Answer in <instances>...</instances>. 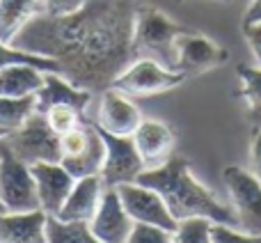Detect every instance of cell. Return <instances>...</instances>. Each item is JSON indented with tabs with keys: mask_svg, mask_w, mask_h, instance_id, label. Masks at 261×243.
<instances>
[{
	"mask_svg": "<svg viewBox=\"0 0 261 243\" xmlns=\"http://www.w3.org/2000/svg\"><path fill=\"white\" fill-rule=\"evenodd\" d=\"M101 138L106 144V158L103 167H101V179L106 186H119V184H130L140 177L144 170V163L138 154L133 138L130 135H113L101 131Z\"/></svg>",
	"mask_w": 261,
	"mask_h": 243,
	"instance_id": "30bf717a",
	"label": "cell"
},
{
	"mask_svg": "<svg viewBox=\"0 0 261 243\" xmlns=\"http://www.w3.org/2000/svg\"><path fill=\"white\" fill-rule=\"evenodd\" d=\"M142 119H144L142 113L133 104L130 96L115 90V87L103 90L99 101V110H96V124H94L96 129L113 135H133Z\"/></svg>",
	"mask_w": 261,
	"mask_h": 243,
	"instance_id": "4fadbf2b",
	"label": "cell"
},
{
	"mask_svg": "<svg viewBox=\"0 0 261 243\" xmlns=\"http://www.w3.org/2000/svg\"><path fill=\"white\" fill-rule=\"evenodd\" d=\"M229 60V51L206 35L188 30L174 41V69L181 74H204Z\"/></svg>",
	"mask_w": 261,
	"mask_h": 243,
	"instance_id": "9c48e42d",
	"label": "cell"
},
{
	"mask_svg": "<svg viewBox=\"0 0 261 243\" xmlns=\"http://www.w3.org/2000/svg\"><path fill=\"white\" fill-rule=\"evenodd\" d=\"M122 198L124 209L128 211V216L135 223H144V225H153V227H163L167 232H174L179 221L170 213L165 200L161 198V193H156L153 188L138 181L130 184H119L115 186Z\"/></svg>",
	"mask_w": 261,
	"mask_h": 243,
	"instance_id": "ba28073f",
	"label": "cell"
},
{
	"mask_svg": "<svg viewBox=\"0 0 261 243\" xmlns=\"http://www.w3.org/2000/svg\"><path fill=\"white\" fill-rule=\"evenodd\" d=\"M7 135H9L7 131H5V129H0V140H3V138H7Z\"/></svg>",
	"mask_w": 261,
	"mask_h": 243,
	"instance_id": "d6a6232c",
	"label": "cell"
},
{
	"mask_svg": "<svg viewBox=\"0 0 261 243\" xmlns=\"http://www.w3.org/2000/svg\"><path fill=\"white\" fill-rule=\"evenodd\" d=\"M241 96L248 104V117L254 129H261V67H239Z\"/></svg>",
	"mask_w": 261,
	"mask_h": 243,
	"instance_id": "7402d4cb",
	"label": "cell"
},
{
	"mask_svg": "<svg viewBox=\"0 0 261 243\" xmlns=\"http://www.w3.org/2000/svg\"><path fill=\"white\" fill-rule=\"evenodd\" d=\"M46 221L41 209L0 213V243H46Z\"/></svg>",
	"mask_w": 261,
	"mask_h": 243,
	"instance_id": "e0dca14e",
	"label": "cell"
},
{
	"mask_svg": "<svg viewBox=\"0 0 261 243\" xmlns=\"http://www.w3.org/2000/svg\"><path fill=\"white\" fill-rule=\"evenodd\" d=\"M133 0H87L69 16L37 14L14 37L16 48L55 60L83 90H108L135 58Z\"/></svg>",
	"mask_w": 261,
	"mask_h": 243,
	"instance_id": "6da1fadb",
	"label": "cell"
},
{
	"mask_svg": "<svg viewBox=\"0 0 261 243\" xmlns=\"http://www.w3.org/2000/svg\"><path fill=\"white\" fill-rule=\"evenodd\" d=\"M222 181L236 216V227L248 234H261V181L241 165H227Z\"/></svg>",
	"mask_w": 261,
	"mask_h": 243,
	"instance_id": "8992f818",
	"label": "cell"
},
{
	"mask_svg": "<svg viewBox=\"0 0 261 243\" xmlns=\"http://www.w3.org/2000/svg\"><path fill=\"white\" fill-rule=\"evenodd\" d=\"M39 14V0H0V41L12 44L30 18Z\"/></svg>",
	"mask_w": 261,
	"mask_h": 243,
	"instance_id": "d6986e66",
	"label": "cell"
},
{
	"mask_svg": "<svg viewBox=\"0 0 261 243\" xmlns=\"http://www.w3.org/2000/svg\"><path fill=\"white\" fill-rule=\"evenodd\" d=\"M32 113H37V99L32 96H3L0 94V129L7 133L21 129Z\"/></svg>",
	"mask_w": 261,
	"mask_h": 243,
	"instance_id": "44dd1931",
	"label": "cell"
},
{
	"mask_svg": "<svg viewBox=\"0 0 261 243\" xmlns=\"http://www.w3.org/2000/svg\"><path fill=\"white\" fill-rule=\"evenodd\" d=\"M243 35L248 39V46L252 51L257 67H261V23H252V26H243Z\"/></svg>",
	"mask_w": 261,
	"mask_h": 243,
	"instance_id": "f546056e",
	"label": "cell"
},
{
	"mask_svg": "<svg viewBox=\"0 0 261 243\" xmlns=\"http://www.w3.org/2000/svg\"><path fill=\"white\" fill-rule=\"evenodd\" d=\"M12 64H30V67H37L41 71H60V64L55 60L16 48L14 44H7V41H0V69L12 67Z\"/></svg>",
	"mask_w": 261,
	"mask_h": 243,
	"instance_id": "cb8c5ba5",
	"label": "cell"
},
{
	"mask_svg": "<svg viewBox=\"0 0 261 243\" xmlns=\"http://www.w3.org/2000/svg\"><path fill=\"white\" fill-rule=\"evenodd\" d=\"M135 181L161 193V198L165 200L167 209L176 221L206 218L211 223L236 225L231 207L218 200V195L193 175L190 161L184 156L172 154L163 165L142 170Z\"/></svg>",
	"mask_w": 261,
	"mask_h": 243,
	"instance_id": "7a4b0ae2",
	"label": "cell"
},
{
	"mask_svg": "<svg viewBox=\"0 0 261 243\" xmlns=\"http://www.w3.org/2000/svg\"><path fill=\"white\" fill-rule=\"evenodd\" d=\"M126 243H172V232L163 230V227L135 223Z\"/></svg>",
	"mask_w": 261,
	"mask_h": 243,
	"instance_id": "83f0119b",
	"label": "cell"
},
{
	"mask_svg": "<svg viewBox=\"0 0 261 243\" xmlns=\"http://www.w3.org/2000/svg\"><path fill=\"white\" fill-rule=\"evenodd\" d=\"M87 225H90V232L101 243H126L130 232H133L135 221L124 209L117 188L115 186H106L99 209H96L94 218Z\"/></svg>",
	"mask_w": 261,
	"mask_h": 243,
	"instance_id": "8fae6325",
	"label": "cell"
},
{
	"mask_svg": "<svg viewBox=\"0 0 261 243\" xmlns=\"http://www.w3.org/2000/svg\"><path fill=\"white\" fill-rule=\"evenodd\" d=\"M213 223L206 218H186L179 221L176 230L172 232V243H213L211 239Z\"/></svg>",
	"mask_w": 261,
	"mask_h": 243,
	"instance_id": "d4e9b609",
	"label": "cell"
},
{
	"mask_svg": "<svg viewBox=\"0 0 261 243\" xmlns=\"http://www.w3.org/2000/svg\"><path fill=\"white\" fill-rule=\"evenodd\" d=\"M252 23H261V0H252L243 14V26H252Z\"/></svg>",
	"mask_w": 261,
	"mask_h": 243,
	"instance_id": "1f68e13d",
	"label": "cell"
},
{
	"mask_svg": "<svg viewBox=\"0 0 261 243\" xmlns=\"http://www.w3.org/2000/svg\"><path fill=\"white\" fill-rule=\"evenodd\" d=\"M0 202L7 213H23L39 209L37 184L30 165L14 156L5 138L0 140Z\"/></svg>",
	"mask_w": 261,
	"mask_h": 243,
	"instance_id": "277c9868",
	"label": "cell"
},
{
	"mask_svg": "<svg viewBox=\"0 0 261 243\" xmlns=\"http://www.w3.org/2000/svg\"><path fill=\"white\" fill-rule=\"evenodd\" d=\"M46 243H101L90 232L87 223H62L48 216L46 221Z\"/></svg>",
	"mask_w": 261,
	"mask_h": 243,
	"instance_id": "603a6c76",
	"label": "cell"
},
{
	"mask_svg": "<svg viewBox=\"0 0 261 243\" xmlns=\"http://www.w3.org/2000/svg\"><path fill=\"white\" fill-rule=\"evenodd\" d=\"M211 239L213 243H261V234H248V232L239 230L236 225L213 223Z\"/></svg>",
	"mask_w": 261,
	"mask_h": 243,
	"instance_id": "4316f807",
	"label": "cell"
},
{
	"mask_svg": "<svg viewBox=\"0 0 261 243\" xmlns=\"http://www.w3.org/2000/svg\"><path fill=\"white\" fill-rule=\"evenodd\" d=\"M190 28L174 23L158 7H138L135 9V30L133 46L135 55L147 53L144 58H153L165 67L174 69V41Z\"/></svg>",
	"mask_w": 261,
	"mask_h": 243,
	"instance_id": "3957f363",
	"label": "cell"
},
{
	"mask_svg": "<svg viewBox=\"0 0 261 243\" xmlns=\"http://www.w3.org/2000/svg\"><path fill=\"white\" fill-rule=\"evenodd\" d=\"M37 99V113L44 115L53 106H71L81 115H85L87 106L92 101V92L83 90V87L73 85L69 78H64L60 71H46L44 74V85L35 94Z\"/></svg>",
	"mask_w": 261,
	"mask_h": 243,
	"instance_id": "2e32d148",
	"label": "cell"
},
{
	"mask_svg": "<svg viewBox=\"0 0 261 243\" xmlns=\"http://www.w3.org/2000/svg\"><path fill=\"white\" fill-rule=\"evenodd\" d=\"M87 0H39V14L46 16H69L85 7Z\"/></svg>",
	"mask_w": 261,
	"mask_h": 243,
	"instance_id": "f1b7e54d",
	"label": "cell"
},
{
	"mask_svg": "<svg viewBox=\"0 0 261 243\" xmlns=\"http://www.w3.org/2000/svg\"><path fill=\"white\" fill-rule=\"evenodd\" d=\"M130 138H133L135 147H138V154L144 163V170L163 165L172 156L176 142L172 126L161 119H142Z\"/></svg>",
	"mask_w": 261,
	"mask_h": 243,
	"instance_id": "5bb4252c",
	"label": "cell"
},
{
	"mask_svg": "<svg viewBox=\"0 0 261 243\" xmlns=\"http://www.w3.org/2000/svg\"><path fill=\"white\" fill-rule=\"evenodd\" d=\"M103 190L106 184L101 179V175H90L83 177V179H76L71 193L64 200L62 209H60V213L55 218L62 223H90L101 204Z\"/></svg>",
	"mask_w": 261,
	"mask_h": 243,
	"instance_id": "9a60e30c",
	"label": "cell"
},
{
	"mask_svg": "<svg viewBox=\"0 0 261 243\" xmlns=\"http://www.w3.org/2000/svg\"><path fill=\"white\" fill-rule=\"evenodd\" d=\"M184 81L186 74L165 67L163 62H158L153 58L140 55L122 69V74L115 78L110 87L124 92L126 96H153L174 90Z\"/></svg>",
	"mask_w": 261,
	"mask_h": 243,
	"instance_id": "5b68a950",
	"label": "cell"
},
{
	"mask_svg": "<svg viewBox=\"0 0 261 243\" xmlns=\"http://www.w3.org/2000/svg\"><path fill=\"white\" fill-rule=\"evenodd\" d=\"M103 158H106V144L99 129L94 126V133H92V140L85 147V152H81L73 158H62L60 163L71 172L73 179H83V177L90 175H99L101 167H103Z\"/></svg>",
	"mask_w": 261,
	"mask_h": 243,
	"instance_id": "ffe728a7",
	"label": "cell"
},
{
	"mask_svg": "<svg viewBox=\"0 0 261 243\" xmlns=\"http://www.w3.org/2000/svg\"><path fill=\"white\" fill-rule=\"evenodd\" d=\"M220 3H229V0H220Z\"/></svg>",
	"mask_w": 261,
	"mask_h": 243,
	"instance_id": "e575fe53",
	"label": "cell"
},
{
	"mask_svg": "<svg viewBox=\"0 0 261 243\" xmlns=\"http://www.w3.org/2000/svg\"><path fill=\"white\" fill-rule=\"evenodd\" d=\"M0 213H5V209H3V202H0Z\"/></svg>",
	"mask_w": 261,
	"mask_h": 243,
	"instance_id": "836d02e7",
	"label": "cell"
},
{
	"mask_svg": "<svg viewBox=\"0 0 261 243\" xmlns=\"http://www.w3.org/2000/svg\"><path fill=\"white\" fill-rule=\"evenodd\" d=\"M44 115H46L48 126L58 135L69 133L71 129H76V126L83 124V115L78 113L76 108H71V106H53V108H48Z\"/></svg>",
	"mask_w": 261,
	"mask_h": 243,
	"instance_id": "484cf974",
	"label": "cell"
},
{
	"mask_svg": "<svg viewBox=\"0 0 261 243\" xmlns=\"http://www.w3.org/2000/svg\"><path fill=\"white\" fill-rule=\"evenodd\" d=\"M41 69L30 64H12L0 69V94L3 96H32L44 85Z\"/></svg>",
	"mask_w": 261,
	"mask_h": 243,
	"instance_id": "ac0fdd59",
	"label": "cell"
},
{
	"mask_svg": "<svg viewBox=\"0 0 261 243\" xmlns=\"http://www.w3.org/2000/svg\"><path fill=\"white\" fill-rule=\"evenodd\" d=\"M30 170L37 184L39 209L46 216L55 218L60 213V209H62L64 200L71 193L76 179L62 163H32Z\"/></svg>",
	"mask_w": 261,
	"mask_h": 243,
	"instance_id": "7c38bea8",
	"label": "cell"
},
{
	"mask_svg": "<svg viewBox=\"0 0 261 243\" xmlns=\"http://www.w3.org/2000/svg\"><path fill=\"white\" fill-rule=\"evenodd\" d=\"M250 172L261 181V131H254L252 144H250Z\"/></svg>",
	"mask_w": 261,
	"mask_h": 243,
	"instance_id": "4dcf8cb0",
	"label": "cell"
},
{
	"mask_svg": "<svg viewBox=\"0 0 261 243\" xmlns=\"http://www.w3.org/2000/svg\"><path fill=\"white\" fill-rule=\"evenodd\" d=\"M7 147L14 152V156L23 163H60V135L46 121V115L32 113L21 129L12 131L5 138Z\"/></svg>",
	"mask_w": 261,
	"mask_h": 243,
	"instance_id": "52a82bcc",
	"label": "cell"
}]
</instances>
